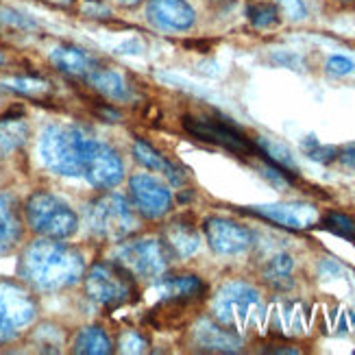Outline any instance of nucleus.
<instances>
[{
    "mask_svg": "<svg viewBox=\"0 0 355 355\" xmlns=\"http://www.w3.org/2000/svg\"><path fill=\"white\" fill-rule=\"evenodd\" d=\"M18 272L31 288L40 292H57L81 282L85 261L83 255L64 240L40 238L22 251Z\"/></svg>",
    "mask_w": 355,
    "mask_h": 355,
    "instance_id": "1",
    "label": "nucleus"
},
{
    "mask_svg": "<svg viewBox=\"0 0 355 355\" xmlns=\"http://www.w3.org/2000/svg\"><path fill=\"white\" fill-rule=\"evenodd\" d=\"M92 137L76 127L51 125L40 137V157L51 173L61 177H83Z\"/></svg>",
    "mask_w": 355,
    "mask_h": 355,
    "instance_id": "2",
    "label": "nucleus"
},
{
    "mask_svg": "<svg viewBox=\"0 0 355 355\" xmlns=\"http://www.w3.org/2000/svg\"><path fill=\"white\" fill-rule=\"evenodd\" d=\"M83 284L85 295L107 310H116V307L129 305L137 299L133 272L120 261H96L83 275Z\"/></svg>",
    "mask_w": 355,
    "mask_h": 355,
    "instance_id": "3",
    "label": "nucleus"
},
{
    "mask_svg": "<svg viewBox=\"0 0 355 355\" xmlns=\"http://www.w3.org/2000/svg\"><path fill=\"white\" fill-rule=\"evenodd\" d=\"M26 225L42 238L68 240L79 229V216L76 211L51 192H35L24 203Z\"/></svg>",
    "mask_w": 355,
    "mask_h": 355,
    "instance_id": "4",
    "label": "nucleus"
},
{
    "mask_svg": "<svg viewBox=\"0 0 355 355\" xmlns=\"http://www.w3.org/2000/svg\"><path fill=\"white\" fill-rule=\"evenodd\" d=\"M85 220H87L89 231L96 238L120 242L133 234L135 211L125 196L118 192H110V194L94 198L87 205Z\"/></svg>",
    "mask_w": 355,
    "mask_h": 355,
    "instance_id": "5",
    "label": "nucleus"
},
{
    "mask_svg": "<svg viewBox=\"0 0 355 355\" xmlns=\"http://www.w3.org/2000/svg\"><path fill=\"white\" fill-rule=\"evenodd\" d=\"M159 292V303L153 310V322L157 327H171L175 325V318L194 307L198 301L205 299L207 286L205 282H200L196 275H179V277H168L157 286Z\"/></svg>",
    "mask_w": 355,
    "mask_h": 355,
    "instance_id": "6",
    "label": "nucleus"
},
{
    "mask_svg": "<svg viewBox=\"0 0 355 355\" xmlns=\"http://www.w3.org/2000/svg\"><path fill=\"white\" fill-rule=\"evenodd\" d=\"M214 318L231 329H240L251 320L253 314L261 312V299L257 290L249 284L234 282L223 286L211 301Z\"/></svg>",
    "mask_w": 355,
    "mask_h": 355,
    "instance_id": "7",
    "label": "nucleus"
},
{
    "mask_svg": "<svg viewBox=\"0 0 355 355\" xmlns=\"http://www.w3.org/2000/svg\"><path fill=\"white\" fill-rule=\"evenodd\" d=\"M183 129L196 140L207 142L214 146H220L234 155H255L257 146L251 142L238 127L229 125L220 118H207V116H183Z\"/></svg>",
    "mask_w": 355,
    "mask_h": 355,
    "instance_id": "8",
    "label": "nucleus"
},
{
    "mask_svg": "<svg viewBox=\"0 0 355 355\" xmlns=\"http://www.w3.org/2000/svg\"><path fill=\"white\" fill-rule=\"evenodd\" d=\"M171 253H168L166 244L162 240L142 238L122 244L118 249V261L125 268H129L140 279L155 282L166 275L171 266Z\"/></svg>",
    "mask_w": 355,
    "mask_h": 355,
    "instance_id": "9",
    "label": "nucleus"
},
{
    "mask_svg": "<svg viewBox=\"0 0 355 355\" xmlns=\"http://www.w3.org/2000/svg\"><path fill=\"white\" fill-rule=\"evenodd\" d=\"M37 316V301L31 295L28 288L18 282L0 279V320L18 334L28 327Z\"/></svg>",
    "mask_w": 355,
    "mask_h": 355,
    "instance_id": "10",
    "label": "nucleus"
},
{
    "mask_svg": "<svg viewBox=\"0 0 355 355\" xmlns=\"http://www.w3.org/2000/svg\"><path fill=\"white\" fill-rule=\"evenodd\" d=\"M83 177L98 190H112L125 179V164L112 146L92 140L85 157Z\"/></svg>",
    "mask_w": 355,
    "mask_h": 355,
    "instance_id": "11",
    "label": "nucleus"
},
{
    "mask_svg": "<svg viewBox=\"0 0 355 355\" xmlns=\"http://www.w3.org/2000/svg\"><path fill=\"white\" fill-rule=\"evenodd\" d=\"M129 196L135 211H140L144 218H162L173 205V192L168 185L157 181L150 175H135L129 179Z\"/></svg>",
    "mask_w": 355,
    "mask_h": 355,
    "instance_id": "12",
    "label": "nucleus"
},
{
    "mask_svg": "<svg viewBox=\"0 0 355 355\" xmlns=\"http://www.w3.org/2000/svg\"><path fill=\"white\" fill-rule=\"evenodd\" d=\"M205 240L209 249L216 255H240L251 249L253 244V231L246 229L244 225H238L227 218H207L203 223Z\"/></svg>",
    "mask_w": 355,
    "mask_h": 355,
    "instance_id": "13",
    "label": "nucleus"
},
{
    "mask_svg": "<svg viewBox=\"0 0 355 355\" xmlns=\"http://www.w3.org/2000/svg\"><path fill=\"white\" fill-rule=\"evenodd\" d=\"M192 345L207 353H236L242 349V338L218 320L203 318L192 327Z\"/></svg>",
    "mask_w": 355,
    "mask_h": 355,
    "instance_id": "14",
    "label": "nucleus"
},
{
    "mask_svg": "<svg viewBox=\"0 0 355 355\" xmlns=\"http://www.w3.org/2000/svg\"><path fill=\"white\" fill-rule=\"evenodd\" d=\"M148 22L162 31H190L196 22V13L185 0H148L146 7Z\"/></svg>",
    "mask_w": 355,
    "mask_h": 355,
    "instance_id": "15",
    "label": "nucleus"
},
{
    "mask_svg": "<svg viewBox=\"0 0 355 355\" xmlns=\"http://www.w3.org/2000/svg\"><path fill=\"white\" fill-rule=\"evenodd\" d=\"M249 214H255L259 218H266L270 223H277L286 229L303 231L310 229L318 220V211L314 205L307 203H272V205H255L246 209Z\"/></svg>",
    "mask_w": 355,
    "mask_h": 355,
    "instance_id": "16",
    "label": "nucleus"
},
{
    "mask_svg": "<svg viewBox=\"0 0 355 355\" xmlns=\"http://www.w3.org/2000/svg\"><path fill=\"white\" fill-rule=\"evenodd\" d=\"M168 253H171L173 259H188L190 255H194L200 246V236L196 227L190 220L183 218H175L171 225L164 229V240Z\"/></svg>",
    "mask_w": 355,
    "mask_h": 355,
    "instance_id": "17",
    "label": "nucleus"
},
{
    "mask_svg": "<svg viewBox=\"0 0 355 355\" xmlns=\"http://www.w3.org/2000/svg\"><path fill=\"white\" fill-rule=\"evenodd\" d=\"M22 216L15 200L7 194H0V255L11 253L22 242Z\"/></svg>",
    "mask_w": 355,
    "mask_h": 355,
    "instance_id": "18",
    "label": "nucleus"
},
{
    "mask_svg": "<svg viewBox=\"0 0 355 355\" xmlns=\"http://www.w3.org/2000/svg\"><path fill=\"white\" fill-rule=\"evenodd\" d=\"M51 64L59 72L74 76V79H87V74L96 68L94 59L89 57V53L79 49V46H72V44L57 46V49L51 53Z\"/></svg>",
    "mask_w": 355,
    "mask_h": 355,
    "instance_id": "19",
    "label": "nucleus"
},
{
    "mask_svg": "<svg viewBox=\"0 0 355 355\" xmlns=\"http://www.w3.org/2000/svg\"><path fill=\"white\" fill-rule=\"evenodd\" d=\"M96 92H101L103 96L112 98V101H129L131 98V87L125 81V76L112 68H101L96 66L87 74L85 79Z\"/></svg>",
    "mask_w": 355,
    "mask_h": 355,
    "instance_id": "20",
    "label": "nucleus"
},
{
    "mask_svg": "<svg viewBox=\"0 0 355 355\" xmlns=\"http://www.w3.org/2000/svg\"><path fill=\"white\" fill-rule=\"evenodd\" d=\"M133 155H135V159L140 162L144 168H148V171L166 175L168 179H171L173 183H177V185L183 183L185 173L181 171V168H179L177 164H173L168 157H164L157 148H153V146L146 144L144 140H137V142H135V146H133Z\"/></svg>",
    "mask_w": 355,
    "mask_h": 355,
    "instance_id": "21",
    "label": "nucleus"
},
{
    "mask_svg": "<svg viewBox=\"0 0 355 355\" xmlns=\"http://www.w3.org/2000/svg\"><path fill=\"white\" fill-rule=\"evenodd\" d=\"M28 125L22 118H5L0 120V159L9 157L11 153L20 150L28 140Z\"/></svg>",
    "mask_w": 355,
    "mask_h": 355,
    "instance_id": "22",
    "label": "nucleus"
},
{
    "mask_svg": "<svg viewBox=\"0 0 355 355\" xmlns=\"http://www.w3.org/2000/svg\"><path fill=\"white\" fill-rule=\"evenodd\" d=\"M255 146H257V155L264 159V162L277 166L279 171H284L288 175H295L297 177L299 166H297L295 157H292V153L284 144L270 140V137H259V140H255Z\"/></svg>",
    "mask_w": 355,
    "mask_h": 355,
    "instance_id": "23",
    "label": "nucleus"
},
{
    "mask_svg": "<svg viewBox=\"0 0 355 355\" xmlns=\"http://www.w3.org/2000/svg\"><path fill=\"white\" fill-rule=\"evenodd\" d=\"M114 345L103 327H85L74 336L72 351L83 355H107L112 353Z\"/></svg>",
    "mask_w": 355,
    "mask_h": 355,
    "instance_id": "24",
    "label": "nucleus"
},
{
    "mask_svg": "<svg viewBox=\"0 0 355 355\" xmlns=\"http://www.w3.org/2000/svg\"><path fill=\"white\" fill-rule=\"evenodd\" d=\"M292 268L295 259L288 253H275L264 266V279L277 290H288L292 288Z\"/></svg>",
    "mask_w": 355,
    "mask_h": 355,
    "instance_id": "25",
    "label": "nucleus"
},
{
    "mask_svg": "<svg viewBox=\"0 0 355 355\" xmlns=\"http://www.w3.org/2000/svg\"><path fill=\"white\" fill-rule=\"evenodd\" d=\"M3 85L26 98H42L51 92V85L37 76H7L3 79Z\"/></svg>",
    "mask_w": 355,
    "mask_h": 355,
    "instance_id": "26",
    "label": "nucleus"
},
{
    "mask_svg": "<svg viewBox=\"0 0 355 355\" xmlns=\"http://www.w3.org/2000/svg\"><path fill=\"white\" fill-rule=\"evenodd\" d=\"M0 28H9V31H22V33H28V31H37L40 24L31 18V15L7 7V5H0Z\"/></svg>",
    "mask_w": 355,
    "mask_h": 355,
    "instance_id": "27",
    "label": "nucleus"
},
{
    "mask_svg": "<svg viewBox=\"0 0 355 355\" xmlns=\"http://www.w3.org/2000/svg\"><path fill=\"white\" fill-rule=\"evenodd\" d=\"M320 227L331 231L334 236L345 238V240L355 244V218H351V216H347V214H327L325 218H322Z\"/></svg>",
    "mask_w": 355,
    "mask_h": 355,
    "instance_id": "28",
    "label": "nucleus"
},
{
    "mask_svg": "<svg viewBox=\"0 0 355 355\" xmlns=\"http://www.w3.org/2000/svg\"><path fill=\"white\" fill-rule=\"evenodd\" d=\"M246 18L255 28H270L279 22V11L270 3H255L246 9Z\"/></svg>",
    "mask_w": 355,
    "mask_h": 355,
    "instance_id": "29",
    "label": "nucleus"
},
{
    "mask_svg": "<svg viewBox=\"0 0 355 355\" xmlns=\"http://www.w3.org/2000/svg\"><path fill=\"white\" fill-rule=\"evenodd\" d=\"M303 150L307 153V157L314 162H320V164H329V162L338 159V148L320 144L316 137H307L303 142Z\"/></svg>",
    "mask_w": 355,
    "mask_h": 355,
    "instance_id": "30",
    "label": "nucleus"
},
{
    "mask_svg": "<svg viewBox=\"0 0 355 355\" xmlns=\"http://www.w3.org/2000/svg\"><path fill=\"white\" fill-rule=\"evenodd\" d=\"M277 5H279L284 15L292 22H301L307 18V7L303 0H277Z\"/></svg>",
    "mask_w": 355,
    "mask_h": 355,
    "instance_id": "31",
    "label": "nucleus"
},
{
    "mask_svg": "<svg viewBox=\"0 0 355 355\" xmlns=\"http://www.w3.org/2000/svg\"><path fill=\"white\" fill-rule=\"evenodd\" d=\"M120 351L122 353H142V351H146V340L137 331H127L120 338Z\"/></svg>",
    "mask_w": 355,
    "mask_h": 355,
    "instance_id": "32",
    "label": "nucleus"
},
{
    "mask_svg": "<svg viewBox=\"0 0 355 355\" xmlns=\"http://www.w3.org/2000/svg\"><path fill=\"white\" fill-rule=\"evenodd\" d=\"M327 70H329L331 74L345 76V74H351V72L355 70V64H353L351 59H347V57L334 55V57H329V61H327Z\"/></svg>",
    "mask_w": 355,
    "mask_h": 355,
    "instance_id": "33",
    "label": "nucleus"
},
{
    "mask_svg": "<svg viewBox=\"0 0 355 355\" xmlns=\"http://www.w3.org/2000/svg\"><path fill=\"white\" fill-rule=\"evenodd\" d=\"M81 13L85 18H107V15H110V9H107L103 3H98V0H85L81 5Z\"/></svg>",
    "mask_w": 355,
    "mask_h": 355,
    "instance_id": "34",
    "label": "nucleus"
},
{
    "mask_svg": "<svg viewBox=\"0 0 355 355\" xmlns=\"http://www.w3.org/2000/svg\"><path fill=\"white\" fill-rule=\"evenodd\" d=\"M338 159H340L343 166L355 171V144H351V146H347L343 150H338Z\"/></svg>",
    "mask_w": 355,
    "mask_h": 355,
    "instance_id": "35",
    "label": "nucleus"
},
{
    "mask_svg": "<svg viewBox=\"0 0 355 355\" xmlns=\"http://www.w3.org/2000/svg\"><path fill=\"white\" fill-rule=\"evenodd\" d=\"M15 336H18V334H13V331L5 325V322L0 320V345H3V343H9L11 338H15Z\"/></svg>",
    "mask_w": 355,
    "mask_h": 355,
    "instance_id": "36",
    "label": "nucleus"
},
{
    "mask_svg": "<svg viewBox=\"0 0 355 355\" xmlns=\"http://www.w3.org/2000/svg\"><path fill=\"white\" fill-rule=\"evenodd\" d=\"M118 5H122V7H135V5H140L142 0H116Z\"/></svg>",
    "mask_w": 355,
    "mask_h": 355,
    "instance_id": "37",
    "label": "nucleus"
},
{
    "mask_svg": "<svg viewBox=\"0 0 355 355\" xmlns=\"http://www.w3.org/2000/svg\"><path fill=\"white\" fill-rule=\"evenodd\" d=\"M343 3H351V0H343Z\"/></svg>",
    "mask_w": 355,
    "mask_h": 355,
    "instance_id": "38",
    "label": "nucleus"
}]
</instances>
